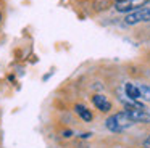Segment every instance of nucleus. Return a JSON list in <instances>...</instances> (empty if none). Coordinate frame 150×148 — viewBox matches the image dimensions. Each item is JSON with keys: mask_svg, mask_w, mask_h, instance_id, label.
I'll return each mask as SVG.
<instances>
[{"mask_svg": "<svg viewBox=\"0 0 150 148\" xmlns=\"http://www.w3.org/2000/svg\"><path fill=\"white\" fill-rule=\"evenodd\" d=\"M134 124H136V122H134L132 118L127 114L126 109L116 113V114H113V116H110V118L105 121V127H107L108 130H111V132H123V130H126V129L132 127Z\"/></svg>", "mask_w": 150, "mask_h": 148, "instance_id": "1", "label": "nucleus"}, {"mask_svg": "<svg viewBox=\"0 0 150 148\" xmlns=\"http://www.w3.org/2000/svg\"><path fill=\"white\" fill-rule=\"evenodd\" d=\"M150 21V6H144V8L137 10V11H132L124 18V23L129 26L139 24V23H149Z\"/></svg>", "mask_w": 150, "mask_h": 148, "instance_id": "2", "label": "nucleus"}, {"mask_svg": "<svg viewBox=\"0 0 150 148\" xmlns=\"http://www.w3.org/2000/svg\"><path fill=\"white\" fill-rule=\"evenodd\" d=\"M150 0H124V2H118L116 5H115V8H116V11L120 13H132V11H137V10L144 8L145 6V3H149Z\"/></svg>", "mask_w": 150, "mask_h": 148, "instance_id": "3", "label": "nucleus"}, {"mask_svg": "<svg viewBox=\"0 0 150 148\" xmlns=\"http://www.w3.org/2000/svg\"><path fill=\"white\" fill-rule=\"evenodd\" d=\"M127 111V114L132 118L134 122H144V124H150V113L147 109H129L124 108Z\"/></svg>", "mask_w": 150, "mask_h": 148, "instance_id": "4", "label": "nucleus"}, {"mask_svg": "<svg viewBox=\"0 0 150 148\" xmlns=\"http://www.w3.org/2000/svg\"><path fill=\"white\" fill-rule=\"evenodd\" d=\"M92 103H94V106L102 113H107L111 109V103L108 101V98L103 95H94L92 97Z\"/></svg>", "mask_w": 150, "mask_h": 148, "instance_id": "5", "label": "nucleus"}, {"mask_svg": "<svg viewBox=\"0 0 150 148\" xmlns=\"http://www.w3.org/2000/svg\"><path fill=\"white\" fill-rule=\"evenodd\" d=\"M124 92H126V97H127L129 100H139V98H140L139 85H136V84L127 82L126 85H124Z\"/></svg>", "mask_w": 150, "mask_h": 148, "instance_id": "6", "label": "nucleus"}, {"mask_svg": "<svg viewBox=\"0 0 150 148\" xmlns=\"http://www.w3.org/2000/svg\"><path fill=\"white\" fill-rule=\"evenodd\" d=\"M76 113H78V116L82 119V121H86V122H91L92 121V113H91V109H87L84 105H76Z\"/></svg>", "mask_w": 150, "mask_h": 148, "instance_id": "7", "label": "nucleus"}, {"mask_svg": "<svg viewBox=\"0 0 150 148\" xmlns=\"http://www.w3.org/2000/svg\"><path fill=\"white\" fill-rule=\"evenodd\" d=\"M139 90H140V98L145 100V101H150V85H139Z\"/></svg>", "mask_w": 150, "mask_h": 148, "instance_id": "8", "label": "nucleus"}, {"mask_svg": "<svg viewBox=\"0 0 150 148\" xmlns=\"http://www.w3.org/2000/svg\"><path fill=\"white\" fill-rule=\"evenodd\" d=\"M144 147H145V148H150V137L144 140Z\"/></svg>", "mask_w": 150, "mask_h": 148, "instance_id": "9", "label": "nucleus"}, {"mask_svg": "<svg viewBox=\"0 0 150 148\" xmlns=\"http://www.w3.org/2000/svg\"><path fill=\"white\" fill-rule=\"evenodd\" d=\"M0 21H2V13H0Z\"/></svg>", "mask_w": 150, "mask_h": 148, "instance_id": "10", "label": "nucleus"}]
</instances>
